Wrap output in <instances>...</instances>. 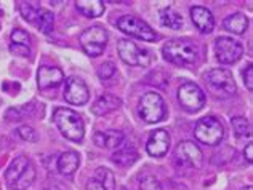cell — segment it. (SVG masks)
Returning a JSON list of instances; mask_svg holds the SVG:
<instances>
[{
    "instance_id": "obj_11",
    "label": "cell",
    "mask_w": 253,
    "mask_h": 190,
    "mask_svg": "<svg viewBox=\"0 0 253 190\" xmlns=\"http://www.w3.org/2000/svg\"><path fill=\"white\" fill-rule=\"evenodd\" d=\"M117 51L121 60L128 65H139V67H148L149 65V53L146 50L138 48L135 43L128 38H121L117 43Z\"/></svg>"
},
{
    "instance_id": "obj_9",
    "label": "cell",
    "mask_w": 253,
    "mask_h": 190,
    "mask_svg": "<svg viewBox=\"0 0 253 190\" xmlns=\"http://www.w3.org/2000/svg\"><path fill=\"white\" fill-rule=\"evenodd\" d=\"M175 161L178 166L199 169L204 165V154L192 141H181L175 149Z\"/></svg>"
},
{
    "instance_id": "obj_12",
    "label": "cell",
    "mask_w": 253,
    "mask_h": 190,
    "mask_svg": "<svg viewBox=\"0 0 253 190\" xmlns=\"http://www.w3.org/2000/svg\"><path fill=\"white\" fill-rule=\"evenodd\" d=\"M90 97V91L86 88L85 82L79 77H69L66 78V85H64V99L69 104H74V106H84V104L88 101Z\"/></svg>"
},
{
    "instance_id": "obj_29",
    "label": "cell",
    "mask_w": 253,
    "mask_h": 190,
    "mask_svg": "<svg viewBox=\"0 0 253 190\" xmlns=\"http://www.w3.org/2000/svg\"><path fill=\"white\" fill-rule=\"evenodd\" d=\"M116 74V64L111 63V61H106L99 65L98 69V77L101 78V80H109L111 77H114Z\"/></svg>"
},
{
    "instance_id": "obj_2",
    "label": "cell",
    "mask_w": 253,
    "mask_h": 190,
    "mask_svg": "<svg viewBox=\"0 0 253 190\" xmlns=\"http://www.w3.org/2000/svg\"><path fill=\"white\" fill-rule=\"evenodd\" d=\"M53 122L61 131V134L69 141L81 142L85 136V127L82 117L72 109L68 107H58L53 112Z\"/></svg>"
},
{
    "instance_id": "obj_27",
    "label": "cell",
    "mask_w": 253,
    "mask_h": 190,
    "mask_svg": "<svg viewBox=\"0 0 253 190\" xmlns=\"http://www.w3.org/2000/svg\"><path fill=\"white\" fill-rule=\"evenodd\" d=\"M232 129L237 137H250L252 136V128H250V122L245 119V117H234L231 120Z\"/></svg>"
},
{
    "instance_id": "obj_25",
    "label": "cell",
    "mask_w": 253,
    "mask_h": 190,
    "mask_svg": "<svg viewBox=\"0 0 253 190\" xmlns=\"http://www.w3.org/2000/svg\"><path fill=\"white\" fill-rule=\"evenodd\" d=\"M95 179L101 184L106 190H116V178L111 169L108 168H98L95 171Z\"/></svg>"
},
{
    "instance_id": "obj_3",
    "label": "cell",
    "mask_w": 253,
    "mask_h": 190,
    "mask_svg": "<svg viewBox=\"0 0 253 190\" xmlns=\"http://www.w3.org/2000/svg\"><path fill=\"white\" fill-rule=\"evenodd\" d=\"M205 83L209 85L210 91L219 97H229L236 95V82L229 70L226 69H211L205 74Z\"/></svg>"
},
{
    "instance_id": "obj_26",
    "label": "cell",
    "mask_w": 253,
    "mask_h": 190,
    "mask_svg": "<svg viewBox=\"0 0 253 190\" xmlns=\"http://www.w3.org/2000/svg\"><path fill=\"white\" fill-rule=\"evenodd\" d=\"M37 26L42 32H45V34H50L53 28H55V16H53V13L48 10H39Z\"/></svg>"
},
{
    "instance_id": "obj_7",
    "label": "cell",
    "mask_w": 253,
    "mask_h": 190,
    "mask_svg": "<svg viewBox=\"0 0 253 190\" xmlns=\"http://www.w3.org/2000/svg\"><path fill=\"white\" fill-rule=\"evenodd\" d=\"M117 28L121 29L125 34H128L135 38L144 42H154L157 38V34L151 29L149 24H146L143 19H139L136 16H122L117 19Z\"/></svg>"
},
{
    "instance_id": "obj_8",
    "label": "cell",
    "mask_w": 253,
    "mask_h": 190,
    "mask_svg": "<svg viewBox=\"0 0 253 190\" xmlns=\"http://www.w3.org/2000/svg\"><path fill=\"white\" fill-rule=\"evenodd\" d=\"M178 101L188 112H199L205 106V93L199 85L186 82L178 88Z\"/></svg>"
},
{
    "instance_id": "obj_1",
    "label": "cell",
    "mask_w": 253,
    "mask_h": 190,
    "mask_svg": "<svg viewBox=\"0 0 253 190\" xmlns=\"http://www.w3.org/2000/svg\"><path fill=\"white\" fill-rule=\"evenodd\" d=\"M164 58L171 64L189 67L197 63L199 58V48L196 43L189 40H181V38H173L164 45L162 48Z\"/></svg>"
},
{
    "instance_id": "obj_30",
    "label": "cell",
    "mask_w": 253,
    "mask_h": 190,
    "mask_svg": "<svg viewBox=\"0 0 253 190\" xmlns=\"http://www.w3.org/2000/svg\"><path fill=\"white\" fill-rule=\"evenodd\" d=\"M18 136L21 137L23 141H28V142H36L39 139V136L36 133V129L32 127H28V125H23L16 129Z\"/></svg>"
},
{
    "instance_id": "obj_35",
    "label": "cell",
    "mask_w": 253,
    "mask_h": 190,
    "mask_svg": "<svg viewBox=\"0 0 253 190\" xmlns=\"http://www.w3.org/2000/svg\"><path fill=\"white\" fill-rule=\"evenodd\" d=\"M86 190H106L99 182L95 179V178H91L90 181H88V184H86Z\"/></svg>"
},
{
    "instance_id": "obj_10",
    "label": "cell",
    "mask_w": 253,
    "mask_h": 190,
    "mask_svg": "<svg viewBox=\"0 0 253 190\" xmlns=\"http://www.w3.org/2000/svg\"><path fill=\"white\" fill-rule=\"evenodd\" d=\"M216 60L221 64H234L244 55V45L231 37H218L215 42Z\"/></svg>"
},
{
    "instance_id": "obj_13",
    "label": "cell",
    "mask_w": 253,
    "mask_h": 190,
    "mask_svg": "<svg viewBox=\"0 0 253 190\" xmlns=\"http://www.w3.org/2000/svg\"><path fill=\"white\" fill-rule=\"evenodd\" d=\"M170 149V134L169 131L165 129H156L154 133L151 134L148 144H146V150L151 157H156V158H161L165 154L169 152Z\"/></svg>"
},
{
    "instance_id": "obj_15",
    "label": "cell",
    "mask_w": 253,
    "mask_h": 190,
    "mask_svg": "<svg viewBox=\"0 0 253 190\" xmlns=\"http://www.w3.org/2000/svg\"><path fill=\"white\" fill-rule=\"evenodd\" d=\"M191 19L202 34H210L213 28H215V19H213L211 11L205 8V6H192Z\"/></svg>"
},
{
    "instance_id": "obj_31",
    "label": "cell",
    "mask_w": 253,
    "mask_h": 190,
    "mask_svg": "<svg viewBox=\"0 0 253 190\" xmlns=\"http://www.w3.org/2000/svg\"><path fill=\"white\" fill-rule=\"evenodd\" d=\"M11 42L16 45H24V47H29L31 43V37L26 31L23 29H15L11 32Z\"/></svg>"
},
{
    "instance_id": "obj_19",
    "label": "cell",
    "mask_w": 253,
    "mask_h": 190,
    "mask_svg": "<svg viewBox=\"0 0 253 190\" xmlns=\"http://www.w3.org/2000/svg\"><path fill=\"white\" fill-rule=\"evenodd\" d=\"M79 165H81V157L74 150H68L63 152L58 158V171L64 176H71L77 171Z\"/></svg>"
},
{
    "instance_id": "obj_37",
    "label": "cell",
    "mask_w": 253,
    "mask_h": 190,
    "mask_svg": "<svg viewBox=\"0 0 253 190\" xmlns=\"http://www.w3.org/2000/svg\"><path fill=\"white\" fill-rule=\"evenodd\" d=\"M241 190H253V187L252 186H247V187H242Z\"/></svg>"
},
{
    "instance_id": "obj_6",
    "label": "cell",
    "mask_w": 253,
    "mask_h": 190,
    "mask_svg": "<svg viewBox=\"0 0 253 190\" xmlns=\"http://www.w3.org/2000/svg\"><path fill=\"white\" fill-rule=\"evenodd\" d=\"M139 117L146 123H157L165 117V102L161 95L149 91L139 101Z\"/></svg>"
},
{
    "instance_id": "obj_36",
    "label": "cell",
    "mask_w": 253,
    "mask_h": 190,
    "mask_svg": "<svg viewBox=\"0 0 253 190\" xmlns=\"http://www.w3.org/2000/svg\"><path fill=\"white\" fill-rule=\"evenodd\" d=\"M244 157L247 158L249 163H253V146H252V144H249V146L245 147V150H244Z\"/></svg>"
},
{
    "instance_id": "obj_24",
    "label": "cell",
    "mask_w": 253,
    "mask_h": 190,
    "mask_svg": "<svg viewBox=\"0 0 253 190\" xmlns=\"http://www.w3.org/2000/svg\"><path fill=\"white\" fill-rule=\"evenodd\" d=\"M36 181V168L32 163H29L26 171L21 174V178L16 181V184L13 186V190H28Z\"/></svg>"
},
{
    "instance_id": "obj_22",
    "label": "cell",
    "mask_w": 253,
    "mask_h": 190,
    "mask_svg": "<svg viewBox=\"0 0 253 190\" xmlns=\"http://www.w3.org/2000/svg\"><path fill=\"white\" fill-rule=\"evenodd\" d=\"M77 10L88 18H98L104 13V2L101 0H77Z\"/></svg>"
},
{
    "instance_id": "obj_16",
    "label": "cell",
    "mask_w": 253,
    "mask_h": 190,
    "mask_svg": "<svg viewBox=\"0 0 253 190\" xmlns=\"http://www.w3.org/2000/svg\"><path fill=\"white\" fill-rule=\"evenodd\" d=\"M93 141L101 149H119L124 142V133L116 129L99 131V133L93 136Z\"/></svg>"
},
{
    "instance_id": "obj_20",
    "label": "cell",
    "mask_w": 253,
    "mask_h": 190,
    "mask_svg": "<svg viewBox=\"0 0 253 190\" xmlns=\"http://www.w3.org/2000/svg\"><path fill=\"white\" fill-rule=\"evenodd\" d=\"M138 158V152H136V149L133 147V146H122V147H119L114 154H112V161L116 163V165L119 166H130L133 165V163L136 161Z\"/></svg>"
},
{
    "instance_id": "obj_18",
    "label": "cell",
    "mask_w": 253,
    "mask_h": 190,
    "mask_svg": "<svg viewBox=\"0 0 253 190\" xmlns=\"http://www.w3.org/2000/svg\"><path fill=\"white\" fill-rule=\"evenodd\" d=\"M121 106H122L121 97L104 93L95 101V104H93V107H91V112L95 115H106V114L114 112V110H117Z\"/></svg>"
},
{
    "instance_id": "obj_32",
    "label": "cell",
    "mask_w": 253,
    "mask_h": 190,
    "mask_svg": "<svg viewBox=\"0 0 253 190\" xmlns=\"http://www.w3.org/2000/svg\"><path fill=\"white\" fill-rule=\"evenodd\" d=\"M139 190H162V187L154 176H144L139 182Z\"/></svg>"
},
{
    "instance_id": "obj_33",
    "label": "cell",
    "mask_w": 253,
    "mask_h": 190,
    "mask_svg": "<svg viewBox=\"0 0 253 190\" xmlns=\"http://www.w3.org/2000/svg\"><path fill=\"white\" fill-rule=\"evenodd\" d=\"M10 53L16 55V56H29L31 55V48L29 47H24V45H16V43H11L10 45Z\"/></svg>"
},
{
    "instance_id": "obj_21",
    "label": "cell",
    "mask_w": 253,
    "mask_h": 190,
    "mask_svg": "<svg viewBox=\"0 0 253 190\" xmlns=\"http://www.w3.org/2000/svg\"><path fill=\"white\" fill-rule=\"evenodd\" d=\"M223 26H224L226 31L232 32V34L241 35L249 28V18L245 15H242V13H234V15H229L224 19Z\"/></svg>"
},
{
    "instance_id": "obj_17",
    "label": "cell",
    "mask_w": 253,
    "mask_h": 190,
    "mask_svg": "<svg viewBox=\"0 0 253 190\" xmlns=\"http://www.w3.org/2000/svg\"><path fill=\"white\" fill-rule=\"evenodd\" d=\"M29 163H31V160L26 155L16 157V158L10 163V166L6 168V171H5V182H6V186H8L10 189H13V186H15L16 181L21 178V174L26 171V168H28Z\"/></svg>"
},
{
    "instance_id": "obj_5",
    "label": "cell",
    "mask_w": 253,
    "mask_h": 190,
    "mask_svg": "<svg viewBox=\"0 0 253 190\" xmlns=\"http://www.w3.org/2000/svg\"><path fill=\"white\" fill-rule=\"evenodd\" d=\"M108 31L101 26H93V28L85 29L81 37H79V42H81L84 51L91 58H98L104 53V48L108 45Z\"/></svg>"
},
{
    "instance_id": "obj_14",
    "label": "cell",
    "mask_w": 253,
    "mask_h": 190,
    "mask_svg": "<svg viewBox=\"0 0 253 190\" xmlns=\"http://www.w3.org/2000/svg\"><path fill=\"white\" fill-rule=\"evenodd\" d=\"M61 82H64V74L58 67L42 65L37 72V87L41 90L56 88Z\"/></svg>"
},
{
    "instance_id": "obj_34",
    "label": "cell",
    "mask_w": 253,
    "mask_h": 190,
    "mask_svg": "<svg viewBox=\"0 0 253 190\" xmlns=\"http://www.w3.org/2000/svg\"><path fill=\"white\" fill-rule=\"evenodd\" d=\"M244 80H245V87H247L249 91L253 90V65L249 64L247 69L244 72Z\"/></svg>"
},
{
    "instance_id": "obj_23",
    "label": "cell",
    "mask_w": 253,
    "mask_h": 190,
    "mask_svg": "<svg viewBox=\"0 0 253 190\" xmlns=\"http://www.w3.org/2000/svg\"><path fill=\"white\" fill-rule=\"evenodd\" d=\"M161 23L164 28H169L173 31H178L183 28V18L173 8H164L161 11Z\"/></svg>"
},
{
    "instance_id": "obj_28",
    "label": "cell",
    "mask_w": 253,
    "mask_h": 190,
    "mask_svg": "<svg viewBox=\"0 0 253 190\" xmlns=\"http://www.w3.org/2000/svg\"><path fill=\"white\" fill-rule=\"evenodd\" d=\"M19 11H21L23 18L26 21L29 23H36L37 24V16H39V10H36L34 6L31 3H26V2H19Z\"/></svg>"
},
{
    "instance_id": "obj_4",
    "label": "cell",
    "mask_w": 253,
    "mask_h": 190,
    "mask_svg": "<svg viewBox=\"0 0 253 190\" xmlns=\"http://www.w3.org/2000/svg\"><path fill=\"white\" fill-rule=\"evenodd\" d=\"M194 136L197 141L207 146H218L224 137L223 123L216 120L215 117H204L194 127Z\"/></svg>"
}]
</instances>
